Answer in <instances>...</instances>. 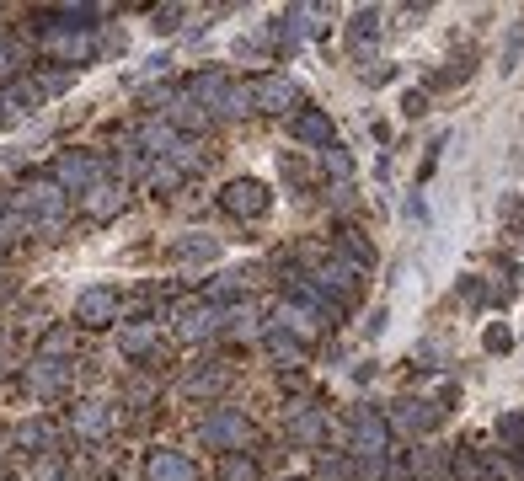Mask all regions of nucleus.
<instances>
[{"label":"nucleus","mask_w":524,"mask_h":481,"mask_svg":"<svg viewBox=\"0 0 524 481\" xmlns=\"http://www.w3.org/2000/svg\"><path fill=\"white\" fill-rule=\"evenodd\" d=\"M252 102L262 113H289V107L300 102V86L289 81V75H257L252 81Z\"/></svg>","instance_id":"20e7f679"},{"label":"nucleus","mask_w":524,"mask_h":481,"mask_svg":"<svg viewBox=\"0 0 524 481\" xmlns=\"http://www.w3.org/2000/svg\"><path fill=\"white\" fill-rule=\"evenodd\" d=\"M289 433H295L300 444H321V417L316 412H300L295 423H289Z\"/></svg>","instance_id":"aec40b11"},{"label":"nucleus","mask_w":524,"mask_h":481,"mask_svg":"<svg viewBox=\"0 0 524 481\" xmlns=\"http://www.w3.org/2000/svg\"><path fill=\"white\" fill-rule=\"evenodd\" d=\"M177 257L182 262H209V257H220V241H214L209 230H193V236L177 241Z\"/></svg>","instance_id":"2eb2a0df"},{"label":"nucleus","mask_w":524,"mask_h":481,"mask_svg":"<svg viewBox=\"0 0 524 481\" xmlns=\"http://www.w3.org/2000/svg\"><path fill=\"white\" fill-rule=\"evenodd\" d=\"M65 348H70L65 332H49V337H43V353H65Z\"/></svg>","instance_id":"c85d7f7f"},{"label":"nucleus","mask_w":524,"mask_h":481,"mask_svg":"<svg viewBox=\"0 0 524 481\" xmlns=\"http://www.w3.org/2000/svg\"><path fill=\"white\" fill-rule=\"evenodd\" d=\"M118 209H123V188H118V182H97V188L86 193V214H91V220H113Z\"/></svg>","instance_id":"ddd939ff"},{"label":"nucleus","mask_w":524,"mask_h":481,"mask_svg":"<svg viewBox=\"0 0 524 481\" xmlns=\"http://www.w3.org/2000/svg\"><path fill=\"white\" fill-rule=\"evenodd\" d=\"M177 17H182V6H161V11H156V22H150V27H156V33H172V27H177Z\"/></svg>","instance_id":"a878e982"},{"label":"nucleus","mask_w":524,"mask_h":481,"mask_svg":"<svg viewBox=\"0 0 524 481\" xmlns=\"http://www.w3.org/2000/svg\"><path fill=\"white\" fill-rule=\"evenodd\" d=\"M17 65H22L17 43H11V38H0V75H11V70H17Z\"/></svg>","instance_id":"b1692460"},{"label":"nucleus","mask_w":524,"mask_h":481,"mask_svg":"<svg viewBox=\"0 0 524 481\" xmlns=\"http://www.w3.org/2000/svg\"><path fill=\"white\" fill-rule=\"evenodd\" d=\"M295 481H300V476H295Z\"/></svg>","instance_id":"c756f323"},{"label":"nucleus","mask_w":524,"mask_h":481,"mask_svg":"<svg viewBox=\"0 0 524 481\" xmlns=\"http://www.w3.org/2000/svg\"><path fill=\"white\" fill-rule=\"evenodd\" d=\"M204 444H220L225 455H241V449L252 444V423H246L241 412H230V407H214L204 417Z\"/></svg>","instance_id":"f03ea898"},{"label":"nucleus","mask_w":524,"mask_h":481,"mask_svg":"<svg viewBox=\"0 0 524 481\" xmlns=\"http://www.w3.org/2000/svg\"><path fill=\"white\" fill-rule=\"evenodd\" d=\"M321 161H327V172H332V177H348V172H353V161H348V150H343V145L321 150Z\"/></svg>","instance_id":"4be33fe9"},{"label":"nucleus","mask_w":524,"mask_h":481,"mask_svg":"<svg viewBox=\"0 0 524 481\" xmlns=\"http://www.w3.org/2000/svg\"><path fill=\"white\" fill-rule=\"evenodd\" d=\"M220 481H262V476H257V465L246 455H225L220 460Z\"/></svg>","instance_id":"a211bd4d"},{"label":"nucleus","mask_w":524,"mask_h":481,"mask_svg":"<svg viewBox=\"0 0 524 481\" xmlns=\"http://www.w3.org/2000/svg\"><path fill=\"white\" fill-rule=\"evenodd\" d=\"M145 481H198L193 460L182 449H150L145 455Z\"/></svg>","instance_id":"39448f33"},{"label":"nucleus","mask_w":524,"mask_h":481,"mask_svg":"<svg viewBox=\"0 0 524 481\" xmlns=\"http://www.w3.org/2000/svg\"><path fill=\"white\" fill-rule=\"evenodd\" d=\"M59 476H65V465H59L54 455H43L38 460V481H59Z\"/></svg>","instance_id":"cd10ccee"},{"label":"nucleus","mask_w":524,"mask_h":481,"mask_svg":"<svg viewBox=\"0 0 524 481\" xmlns=\"http://www.w3.org/2000/svg\"><path fill=\"white\" fill-rule=\"evenodd\" d=\"M519 49H524V22L514 27V33H508V49H503V70H514V65H519Z\"/></svg>","instance_id":"5701e85b"},{"label":"nucleus","mask_w":524,"mask_h":481,"mask_svg":"<svg viewBox=\"0 0 524 481\" xmlns=\"http://www.w3.org/2000/svg\"><path fill=\"white\" fill-rule=\"evenodd\" d=\"M75 428H81L86 439H102V433L113 428V412H107L102 401H81V407H75Z\"/></svg>","instance_id":"4468645a"},{"label":"nucleus","mask_w":524,"mask_h":481,"mask_svg":"<svg viewBox=\"0 0 524 481\" xmlns=\"http://www.w3.org/2000/svg\"><path fill=\"white\" fill-rule=\"evenodd\" d=\"M172 123H182V129H204V107H198L193 97H177V107H172Z\"/></svg>","instance_id":"6ab92c4d"},{"label":"nucleus","mask_w":524,"mask_h":481,"mask_svg":"<svg viewBox=\"0 0 524 481\" xmlns=\"http://www.w3.org/2000/svg\"><path fill=\"white\" fill-rule=\"evenodd\" d=\"M75 321H86V327H107V321H118V289H86L81 300H75Z\"/></svg>","instance_id":"423d86ee"},{"label":"nucleus","mask_w":524,"mask_h":481,"mask_svg":"<svg viewBox=\"0 0 524 481\" xmlns=\"http://www.w3.org/2000/svg\"><path fill=\"white\" fill-rule=\"evenodd\" d=\"M487 348H492V353H508V348H514L508 327H498V321H492V327H487Z\"/></svg>","instance_id":"393cba45"},{"label":"nucleus","mask_w":524,"mask_h":481,"mask_svg":"<svg viewBox=\"0 0 524 481\" xmlns=\"http://www.w3.org/2000/svg\"><path fill=\"white\" fill-rule=\"evenodd\" d=\"M209 327H214L209 310H198V305H193V310H188V305L177 310V332H182V337H193V343H198V337H209Z\"/></svg>","instance_id":"f3484780"},{"label":"nucleus","mask_w":524,"mask_h":481,"mask_svg":"<svg viewBox=\"0 0 524 481\" xmlns=\"http://www.w3.org/2000/svg\"><path fill=\"white\" fill-rule=\"evenodd\" d=\"M22 209L38 214V220H59L65 214V193H59V182H38V188L22 193Z\"/></svg>","instance_id":"0eeeda50"},{"label":"nucleus","mask_w":524,"mask_h":481,"mask_svg":"<svg viewBox=\"0 0 524 481\" xmlns=\"http://www.w3.org/2000/svg\"><path fill=\"white\" fill-rule=\"evenodd\" d=\"M43 43H49V54L65 59V65H81V59L91 54V38H86V33H65V27H59V33H49Z\"/></svg>","instance_id":"9b49d317"},{"label":"nucleus","mask_w":524,"mask_h":481,"mask_svg":"<svg viewBox=\"0 0 524 481\" xmlns=\"http://www.w3.org/2000/svg\"><path fill=\"white\" fill-rule=\"evenodd\" d=\"M11 444L27 449V455H49L43 444H54V423H49V417H33V423H22L17 433H11Z\"/></svg>","instance_id":"f8f14e48"},{"label":"nucleus","mask_w":524,"mask_h":481,"mask_svg":"<svg viewBox=\"0 0 524 481\" xmlns=\"http://www.w3.org/2000/svg\"><path fill=\"white\" fill-rule=\"evenodd\" d=\"M385 449H391V423H385L380 412L359 407V412H353V455H364V460H380Z\"/></svg>","instance_id":"7ed1b4c3"},{"label":"nucleus","mask_w":524,"mask_h":481,"mask_svg":"<svg viewBox=\"0 0 524 481\" xmlns=\"http://www.w3.org/2000/svg\"><path fill=\"white\" fill-rule=\"evenodd\" d=\"M396 423H407V428H434L439 423V407L434 401H396Z\"/></svg>","instance_id":"dca6fc26"},{"label":"nucleus","mask_w":524,"mask_h":481,"mask_svg":"<svg viewBox=\"0 0 524 481\" xmlns=\"http://www.w3.org/2000/svg\"><path fill=\"white\" fill-rule=\"evenodd\" d=\"M97 177V161H91V155H65V161H54V182L59 188H86V182Z\"/></svg>","instance_id":"9d476101"},{"label":"nucleus","mask_w":524,"mask_h":481,"mask_svg":"<svg viewBox=\"0 0 524 481\" xmlns=\"http://www.w3.org/2000/svg\"><path fill=\"white\" fill-rule=\"evenodd\" d=\"M27 385H33L38 396H59L70 385V369L54 364V359H38V364H27Z\"/></svg>","instance_id":"6e6552de"},{"label":"nucleus","mask_w":524,"mask_h":481,"mask_svg":"<svg viewBox=\"0 0 524 481\" xmlns=\"http://www.w3.org/2000/svg\"><path fill=\"white\" fill-rule=\"evenodd\" d=\"M150 343H156V332H150V327H129V332H123V353H150Z\"/></svg>","instance_id":"412c9836"},{"label":"nucleus","mask_w":524,"mask_h":481,"mask_svg":"<svg viewBox=\"0 0 524 481\" xmlns=\"http://www.w3.org/2000/svg\"><path fill=\"white\" fill-rule=\"evenodd\" d=\"M295 134L305 139V145H321V150L337 145V139H332V118L321 113V107H305V113L295 118Z\"/></svg>","instance_id":"1a4fd4ad"},{"label":"nucleus","mask_w":524,"mask_h":481,"mask_svg":"<svg viewBox=\"0 0 524 481\" xmlns=\"http://www.w3.org/2000/svg\"><path fill=\"white\" fill-rule=\"evenodd\" d=\"M220 204L236 214V220H262V214L273 209V188H268V182H257V177H230Z\"/></svg>","instance_id":"f257e3e1"},{"label":"nucleus","mask_w":524,"mask_h":481,"mask_svg":"<svg viewBox=\"0 0 524 481\" xmlns=\"http://www.w3.org/2000/svg\"><path fill=\"white\" fill-rule=\"evenodd\" d=\"M402 113H407V118H423V113H428L423 91H407V97H402Z\"/></svg>","instance_id":"bb28decb"}]
</instances>
